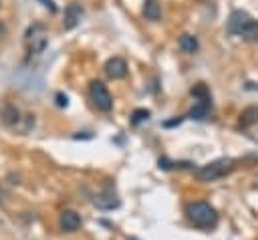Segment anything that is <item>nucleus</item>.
Instances as JSON below:
<instances>
[{
	"instance_id": "nucleus-11",
	"label": "nucleus",
	"mask_w": 258,
	"mask_h": 240,
	"mask_svg": "<svg viewBox=\"0 0 258 240\" xmlns=\"http://www.w3.org/2000/svg\"><path fill=\"white\" fill-rule=\"evenodd\" d=\"M2 121L8 127H16V123L20 121V111L14 105H4V109H2Z\"/></svg>"
},
{
	"instance_id": "nucleus-3",
	"label": "nucleus",
	"mask_w": 258,
	"mask_h": 240,
	"mask_svg": "<svg viewBox=\"0 0 258 240\" xmlns=\"http://www.w3.org/2000/svg\"><path fill=\"white\" fill-rule=\"evenodd\" d=\"M89 95H91L93 105H95L99 111L107 113V111L113 109V97H111L109 89H107L101 81H91V83H89Z\"/></svg>"
},
{
	"instance_id": "nucleus-12",
	"label": "nucleus",
	"mask_w": 258,
	"mask_h": 240,
	"mask_svg": "<svg viewBox=\"0 0 258 240\" xmlns=\"http://www.w3.org/2000/svg\"><path fill=\"white\" fill-rule=\"evenodd\" d=\"M177 44H179V48H181L183 52H189V54L200 48V42H198V38H196L194 34H181L179 40H177Z\"/></svg>"
},
{
	"instance_id": "nucleus-5",
	"label": "nucleus",
	"mask_w": 258,
	"mask_h": 240,
	"mask_svg": "<svg viewBox=\"0 0 258 240\" xmlns=\"http://www.w3.org/2000/svg\"><path fill=\"white\" fill-rule=\"evenodd\" d=\"M105 73H107V77H111V79H123V77H127V63H125V58H121V56H111V58L105 63Z\"/></svg>"
},
{
	"instance_id": "nucleus-6",
	"label": "nucleus",
	"mask_w": 258,
	"mask_h": 240,
	"mask_svg": "<svg viewBox=\"0 0 258 240\" xmlns=\"http://www.w3.org/2000/svg\"><path fill=\"white\" fill-rule=\"evenodd\" d=\"M58 226L62 232H77L81 228V216L75 210H64L58 218Z\"/></svg>"
},
{
	"instance_id": "nucleus-15",
	"label": "nucleus",
	"mask_w": 258,
	"mask_h": 240,
	"mask_svg": "<svg viewBox=\"0 0 258 240\" xmlns=\"http://www.w3.org/2000/svg\"><path fill=\"white\" fill-rule=\"evenodd\" d=\"M191 97L198 101H206V99H210V91L204 83H198L196 87H191Z\"/></svg>"
},
{
	"instance_id": "nucleus-7",
	"label": "nucleus",
	"mask_w": 258,
	"mask_h": 240,
	"mask_svg": "<svg viewBox=\"0 0 258 240\" xmlns=\"http://www.w3.org/2000/svg\"><path fill=\"white\" fill-rule=\"evenodd\" d=\"M250 20H252V18H250L244 10H234V12L230 14V18H228V32H232V34H238V36H240L242 28H244Z\"/></svg>"
},
{
	"instance_id": "nucleus-17",
	"label": "nucleus",
	"mask_w": 258,
	"mask_h": 240,
	"mask_svg": "<svg viewBox=\"0 0 258 240\" xmlns=\"http://www.w3.org/2000/svg\"><path fill=\"white\" fill-rule=\"evenodd\" d=\"M56 105H58V107H67V105H69L67 95H64V97H62V95H56Z\"/></svg>"
},
{
	"instance_id": "nucleus-10",
	"label": "nucleus",
	"mask_w": 258,
	"mask_h": 240,
	"mask_svg": "<svg viewBox=\"0 0 258 240\" xmlns=\"http://www.w3.org/2000/svg\"><path fill=\"white\" fill-rule=\"evenodd\" d=\"M254 123H258V105H250L240 113V125L242 127H250Z\"/></svg>"
},
{
	"instance_id": "nucleus-14",
	"label": "nucleus",
	"mask_w": 258,
	"mask_h": 240,
	"mask_svg": "<svg viewBox=\"0 0 258 240\" xmlns=\"http://www.w3.org/2000/svg\"><path fill=\"white\" fill-rule=\"evenodd\" d=\"M240 36H242L246 42H258V20H250V22L242 28Z\"/></svg>"
},
{
	"instance_id": "nucleus-19",
	"label": "nucleus",
	"mask_w": 258,
	"mask_h": 240,
	"mask_svg": "<svg viewBox=\"0 0 258 240\" xmlns=\"http://www.w3.org/2000/svg\"><path fill=\"white\" fill-rule=\"evenodd\" d=\"M2 32H4V26H2V24H0V34H2Z\"/></svg>"
},
{
	"instance_id": "nucleus-18",
	"label": "nucleus",
	"mask_w": 258,
	"mask_h": 240,
	"mask_svg": "<svg viewBox=\"0 0 258 240\" xmlns=\"http://www.w3.org/2000/svg\"><path fill=\"white\" fill-rule=\"evenodd\" d=\"M181 119H183V117H177V119H173V121H165V127H171V125H179V123H181Z\"/></svg>"
},
{
	"instance_id": "nucleus-9",
	"label": "nucleus",
	"mask_w": 258,
	"mask_h": 240,
	"mask_svg": "<svg viewBox=\"0 0 258 240\" xmlns=\"http://www.w3.org/2000/svg\"><path fill=\"white\" fill-rule=\"evenodd\" d=\"M210 109H212V99L198 101V103H196V105L189 109L187 117H189V119H196V121H202V119H206V117H208Z\"/></svg>"
},
{
	"instance_id": "nucleus-16",
	"label": "nucleus",
	"mask_w": 258,
	"mask_h": 240,
	"mask_svg": "<svg viewBox=\"0 0 258 240\" xmlns=\"http://www.w3.org/2000/svg\"><path fill=\"white\" fill-rule=\"evenodd\" d=\"M149 111L147 109H135L133 113H131V125H139L141 121H147L149 119Z\"/></svg>"
},
{
	"instance_id": "nucleus-13",
	"label": "nucleus",
	"mask_w": 258,
	"mask_h": 240,
	"mask_svg": "<svg viewBox=\"0 0 258 240\" xmlns=\"http://www.w3.org/2000/svg\"><path fill=\"white\" fill-rule=\"evenodd\" d=\"M143 16H145L147 20H159V16H161L159 4H157L155 0H145V2H143Z\"/></svg>"
},
{
	"instance_id": "nucleus-4",
	"label": "nucleus",
	"mask_w": 258,
	"mask_h": 240,
	"mask_svg": "<svg viewBox=\"0 0 258 240\" xmlns=\"http://www.w3.org/2000/svg\"><path fill=\"white\" fill-rule=\"evenodd\" d=\"M95 206L99 208V210H113V208H119V198H117V194L113 192V188L111 186H107L99 196H95Z\"/></svg>"
},
{
	"instance_id": "nucleus-2",
	"label": "nucleus",
	"mask_w": 258,
	"mask_h": 240,
	"mask_svg": "<svg viewBox=\"0 0 258 240\" xmlns=\"http://www.w3.org/2000/svg\"><path fill=\"white\" fill-rule=\"evenodd\" d=\"M234 167H236V161H234V159L222 157V159H216V161H210V163L198 167V169L194 171V175H196L198 182H216V179L228 175Z\"/></svg>"
},
{
	"instance_id": "nucleus-1",
	"label": "nucleus",
	"mask_w": 258,
	"mask_h": 240,
	"mask_svg": "<svg viewBox=\"0 0 258 240\" xmlns=\"http://www.w3.org/2000/svg\"><path fill=\"white\" fill-rule=\"evenodd\" d=\"M185 216H187V220L194 224V226H198V228H214L216 224H218V212H216V208L214 206H210L208 202H200V200H196V202H189V204H185Z\"/></svg>"
},
{
	"instance_id": "nucleus-8",
	"label": "nucleus",
	"mask_w": 258,
	"mask_h": 240,
	"mask_svg": "<svg viewBox=\"0 0 258 240\" xmlns=\"http://www.w3.org/2000/svg\"><path fill=\"white\" fill-rule=\"evenodd\" d=\"M83 18V8L79 4H69L64 8V28H75Z\"/></svg>"
}]
</instances>
